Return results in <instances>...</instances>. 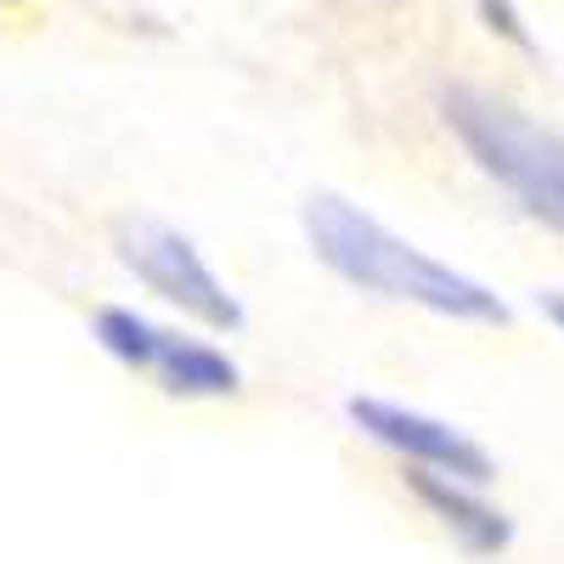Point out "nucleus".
<instances>
[{
    "mask_svg": "<svg viewBox=\"0 0 564 564\" xmlns=\"http://www.w3.org/2000/svg\"><path fill=\"white\" fill-rule=\"evenodd\" d=\"M300 220H305L311 254L339 282H350L356 294L417 305V311L446 316V322H480V327L508 322V300L497 289H486L480 276L457 271L452 260L417 249L412 238L390 231L379 215H367L361 204H350L339 193H316Z\"/></svg>",
    "mask_w": 564,
    "mask_h": 564,
    "instance_id": "nucleus-1",
    "label": "nucleus"
},
{
    "mask_svg": "<svg viewBox=\"0 0 564 564\" xmlns=\"http://www.w3.org/2000/svg\"><path fill=\"white\" fill-rule=\"evenodd\" d=\"M441 119L457 135V148L475 159V170L520 204V215L564 238V135L553 124L480 85H446Z\"/></svg>",
    "mask_w": 564,
    "mask_h": 564,
    "instance_id": "nucleus-2",
    "label": "nucleus"
},
{
    "mask_svg": "<svg viewBox=\"0 0 564 564\" xmlns=\"http://www.w3.org/2000/svg\"><path fill=\"white\" fill-rule=\"evenodd\" d=\"M90 334H97V345L119 367L141 372V379H153L164 395L220 401V395H238L243 390V367L231 361L220 345L193 339V334H175V327L141 316L130 305H102L97 322H90Z\"/></svg>",
    "mask_w": 564,
    "mask_h": 564,
    "instance_id": "nucleus-3",
    "label": "nucleus"
},
{
    "mask_svg": "<svg viewBox=\"0 0 564 564\" xmlns=\"http://www.w3.org/2000/svg\"><path fill=\"white\" fill-rule=\"evenodd\" d=\"M119 260L124 271L141 282L148 294H159L164 305H175L181 316H193L209 334H238L243 327V300L226 289V276L204 260V249L186 231L135 215L119 226Z\"/></svg>",
    "mask_w": 564,
    "mask_h": 564,
    "instance_id": "nucleus-4",
    "label": "nucleus"
},
{
    "mask_svg": "<svg viewBox=\"0 0 564 564\" xmlns=\"http://www.w3.org/2000/svg\"><path fill=\"white\" fill-rule=\"evenodd\" d=\"M345 417L372 446L395 452L412 468H435V475H457V480H475V486L497 480L491 452L468 430H457V423H446L435 412H417V406H401V401H384V395H350Z\"/></svg>",
    "mask_w": 564,
    "mask_h": 564,
    "instance_id": "nucleus-5",
    "label": "nucleus"
},
{
    "mask_svg": "<svg viewBox=\"0 0 564 564\" xmlns=\"http://www.w3.org/2000/svg\"><path fill=\"white\" fill-rule=\"evenodd\" d=\"M406 486L475 558H491V553H502L513 542V520L486 497V486L457 480V475H435V468H412Z\"/></svg>",
    "mask_w": 564,
    "mask_h": 564,
    "instance_id": "nucleus-6",
    "label": "nucleus"
},
{
    "mask_svg": "<svg viewBox=\"0 0 564 564\" xmlns=\"http://www.w3.org/2000/svg\"><path fill=\"white\" fill-rule=\"evenodd\" d=\"M536 305H542V316H547V322L558 327V339H564V289H547V294H542Z\"/></svg>",
    "mask_w": 564,
    "mask_h": 564,
    "instance_id": "nucleus-7",
    "label": "nucleus"
}]
</instances>
